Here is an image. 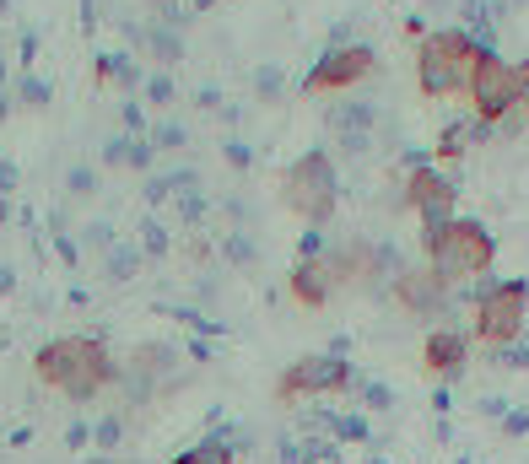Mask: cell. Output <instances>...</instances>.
<instances>
[{
  "instance_id": "6da1fadb",
  "label": "cell",
  "mask_w": 529,
  "mask_h": 464,
  "mask_svg": "<svg viewBox=\"0 0 529 464\" xmlns=\"http://www.w3.org/2000/svg\"><path fill=\"white\" fill-rule=\"evenodd\" d=\"M38 378L54 384L65 400H97V395L119 378V368H114V357H108L103 341H92V335H65V341H49V346L38 351Z\"/></svg>"
},
{
  "instance_id": "7a4b0ae2",
  "label": "cell",
  "mask_w": 529,
  "mask_h": 464,
  "mask_svg": "<svg viewBox=\"0 0 529 464\" xmlns=\"http://www.w3.org/2000/svg\"><path fill=\"white\" fill-rule=\"evenodd\" d=\"M492 259H497V238H492L481 222L454 216L449 227L427 232V270H433L443 287L470 281V276H487V270H492Z\"/></svg>"
},
{
  "instance_id": "3957f363",
  "label": "cell",
  "mask_w": 529,
  "mask_h": 464,
  "mask_svg": "<svg viewBox=\"0 0 529 464\" xmlns=\"http://www.w3.org/2000/svg\"><path fill=\"white\" fill-rule=\"evenodd\" d=\"M481 49L460 32V27H443V32H427L422 38V54H416V81L427 97H454L470 86V70H476Z\"/></svg>"
},
{
  "instance_id": "277c9868",
  "label": "cell",
  "mask_w": 529,
  "mask_h": 464,
  "mask_svg": "<svg viewBox=\"0 0 529 464\" xmlns=\"http://www.w3.org/2000/svg\"><path fill=\"white\" fill-rule=\"evenodd\" d=\"M524 319H529V281H492L487 297L476 303V341L487 351H497V346L524 335Z\"/></svg>"
},
{
  "instance_id": "5b68a950",
  "label": "cell",
  "mask_w": 529,
  "mask_h": 464,
  "mask_svg": "<svg viewBox=\"0 0 529 464\" xmlns=\"http://www.w3.org/2000/svg\"><path fill=\"white\" fill-rule=\"evenodd\" d=\"M470 103H476V119H487V124H497L514 103H524V86H519V65L514 59H503L497 49H481V59H476V70H470Z\"/></svg>"
},
{
  "instance_id": "8992f818",
  "label": "cell",
  "mask_w": 529,
  "mask_h": 464,
  "mask_svg": "<svg viewBox=\"0 0 529 464\" xmlns=\"http://www.w3.org/2000/svg\"><path fill=\"white\" fill-rule=\"evenodd\" d=\"M287 205L297 216H308L314 227L335 211V162L324 151H308L287 168Z\"/></svg>"
},
{
  "instance_id": "52a82bcc",
  "label": "cell",
  "mask_w": 529,
  "mask_h": 464,
  "mask_svg": "<svg viewBox=\"0 0 529 464\" xmlns=\"http://www.w3.org/2000/svg\"><path fill=\"white\" fill-rule=\"evenodd\" d=\"M351 384H357L351 362H346V357H335V351H319V357L292 362V368L281 373L276 395H281V400H319V395H346Z\"/></svg>"
},
{
  "instance_id": "ba28073f",
  "label": "cell",
  "mask_w": 529,
  "mask_h": 464,
  "mask_svg": "<svg viewBox=\"0 0 529 464\" xmlns=\"http://www.w3.org/2000/svg\"><path fill=\"white\" fill-rule=\"evenodd\" d=\"M406 205L422 216L427 232L449 227V222H454V178L438 173V168H416V173L406 178Z\"/></svg>"
},
{
  "instance_id": "9c48e42d",
  "label": "cell",
  "mask_w": 529,
  "mask_h": 464,
  "mask_svg": "<svg viewBox=\"0 0 529 464\" xmlns=\"http://www.w3.org/2000/svg\"><path fill=\"white\" fill-rule=\"evenodd\" d=\"M373 70V49L368 43H346V49H330L314 70H308V92H341V86H351V81H362Z\"/></svg>"
},
{
  "instance_id": "30bf717a",
  "label": "cell",
  "mask_w": 529,
  "mask_h": 464,
  "mask_svg": "<svg viewBox=\"0 0 529 464\" xmlns=\"http://www.w3.org/2000/svg\"><path fill=\"white\" fill-rule=\"evenodd\" d=\"M422 362H427V373H438V378H460L465 373V362H470V335L465 330H454V324H443V330H433L427 335V346H422Z\"/></svg>"
},
{
  "instance_id": "8fae6325",
  "label": "cell",
  "mask_w": 529,
  "mask_h": 464,
  "mask_svg": "<svg viewBox=\"0 0 529 464\" xmlns=\"http://www.w3.org/2000/svg\"><path fill=\"white\" fill-rule=\"evenodd\" d=\"M395 297L411 308V314H422V319H438L443 308H449V287L433 276V270H400V281H395Z\"/></svg>"
},
{
  "instance_id": "7c38bea8",
  "label": "cell",
  "mask_w": 529,
  "mask_h": 464,
  "mask_svg": "<svg viewBox=\"0 0 529 464\" xmlns=\"http://www.w3.org/2000/svg\"><path fill=\"white\" fill-rule=\"evenodd\" d=\"M335 287H341V270H335L330 254H324V259H303V265L292 270V297H297L303 308H324V303L335 297Z\"/></svg>"
},
{
  "instance_id": "4fadbf2b",
  "label": "cell",
  "mask_w": 529,
  "mask_h": 464,
  "mask_svg": "<svg viewBox=\"0 0 529 464\" xmlns=\"http://www.w3.org/2000/svg\"><path fill=\"white\" fill-rule=\"evenodd\" d=\"M173 464H233V449H222L216 438H200L195 449H184Z\"/></svg>"
},
{
  "instance_id": "5bb4252c",
  "label": "cell",
  "mask_w": 529,
  "mask_h": 464,
  "mask_svg": "<svg viewBox=\"0 0 529 464\" xmlns=\"http://www.w3.org/2000/svg\"><path fill=\"white\" fill-rule=\"evenodd\" d=\"M351 389H357V400H362L368 411H389V405H395V389H389V384H379V378H357Z\"/></svg>"
},
{
  "instance_id": "9a60e30c",
  "label": "cell",
  "mask_w": 529,
  "mask_h": 464,
  "mask_svg": "<svg viewBox=\"0 0 529 464\" xmlns=\"http://www.w3.org/2000/svg\"><path fill=\"white\" fill-rule=\"evenodd\" d=\"M373 432H368V416H335V443H368Z\"/></svg>"
},
{
  "instance_id": "2e32d148",
  "label": "cell",
  "mask_w": 529,
  "mask_h": 464,
  "mask_svg": "<svg viewBox=\"0 0 529 464\" xmlns=\"http://www.w3.org/2000/svg\"><path fill=\"white\" fill-rule=\"evenodd\" d=\"M492 362H497V368H529V335L508 341V346H497V351H492Z\"/></svg>"
},
{
  "instance_id": "e0dca14e",
  "label": "cell",
  "mask_w": 529,
  "mask_h": 464,
  "mask_svg": "<svg viewBox=\"0 0 529 464\" xmlns=\"http://www.w3.org/2000/svg\"><path fill=\"white\" fill-rule=\"evenodd\" d=\"M135 265H141V254H135V249H114V254H108V281H130V276H135Z\"/></svg>"
},
{
  "instance_id": "ac0fdd59",
  "label": "cell",
  "mask_w": 529,
  "mask_h": 464,
  "mask_svg": "<svg viewBox=\"0 0 529 464\" xmlns=\"http://www.w3.org/2000/svg\"><path fill=\"white\" fill-rule=\"evenodd\" d=\"M119 438H124V422H119V416H103V422L92 427V443H97L103 454H108V449H119Z\"/></svg>"
},
{
  "instance_id": "d6986e66",
  "label": "cell",
  "mask_w": 529,
  "mask_h": 464,
  "mask_svg": "<svg viewBox=\"0 0 529 464\" xmlns=\"http://www.w3.org/2000/svg\"><path fill=\"white\" fill-rule=\"evenodd\" d=\"M222 249H227V259H233V265H249V259H254V243H249L243 232H233V238H227Z\"/></svg>"
},
{
  "instance_id": "ffe728a7",
  "label": "cell",
  "mask_w": 529,
  "mask_h": 464,
  "mask_svg": "<svg viewBox=\"0 0 529 464\" xmlns=\"http://www.w3.org/2000/svg\"><path fill=\"white\" fill-rule=\"evenodd\" d=\"M503 432H508V438H524V432H529V405H524V411H508V416H503Z\"/></svg>"
},
{
  "instance_id": "44dd1931",
  "label": "cell",
  "mask_w": 529,
  "mask_h": 464,
  "mask_svg": "<svg viewBox=\"0 0 529 464\" xmlns=\"http://www.w3.org/2000/svg\"><path fill=\"white\" fill-rule=\"evenodd\" d=\"M146 97H151V103H168V97H173V81H168V76H146Z\"/></svg>"
},
{
  "instance_id": "7402d4cb",
  "label": "cell",
  "mask_w": 529,
  "mask_h": 464,
  "mask_svg": "<svg viewBox=\"0 0 529 464\" xmlns=\"http://www.w3.org/2000/svg\"><path fill=\"white\" fill-rule=\"evenodd\" d=\"M151 141H157L162 151H173V146H184V130H178V124H157V135H151Z\"/></svg>"
},
{
  "instance_id": "603a6c76",
  "label": "cell",
  "mask_w": 529,
  "mask_h": 464,
  "mask_svg": "<svg viewBox=\"0 0 529 464\" xmlns=\"http://www.w3.org/2000/svg\"><path fill=\"white\" fill-rule=\"evenodd\" d=\"M254 86H260L265 97H270V92H281V70H270V65H265V70L254 76Z\"/></svg>"
},
{
  "instance_id": "cb8c5ba5",
  "label": "cell",
  "mask_w": 529,
  "mask_h": 464,
  "mask_svg": "<svg viewBox=\"0 0 529 464\" xmlns=\"http://www.w3.org/2000/svg\"><path fill=\"white\" fill-rule=\"evenodd\" d=\"M162 249H168V232L157 222H146V254H162Z\"/></svg>"
},
{
  "instance_id": "d4e9b609",
  "label": "cell",
  "mask_w": 529,
  "mask_h": 464,
  "mask_svg": "<svg viewBox=\"0 0 529 464\" xmlns=\"http://www.w3.org/2000/svg\"><path fill=\"white\" fill-rule=\"evenodd\" d=\"M481 416H487V422H503V416H508V400H503V395L481 400Z\"/></svg>"
},
{
  "instance_id": "484cf974",
  "label": "cell",
  "mask_w": 529,
  "mask_h": 464,
  "mask_svg": "<svg viewBox=\"0 0 529 464\" xmlns=\"http://www.w3.org/2000/svg\"><path fill=\"white\" fill-rule=\"evenodd\" d=\"M65 443H70V449H87V443H92V427H87V422H70Z\"/></svg>"
},
{
  "instance_id": "4316f807",
  "label": "cell",
  "mask_w": 529,
  "mask_h": 464,
  "mask_svg": "<svg viewBox=\"0 0 529 464\" xmlns=\"http://www.w3.org/2000/svg\"><path fill=\"white\" fill-rule=\"evenodd\" d=\"M92 184H97L92 168H76V173H70V189H76V195H92Z\"/></svg>"
},
{
  "instance_id": "83f0119b",
  "label": "cell",
  "mask_w": 529,
  "mask_h": 464,
  "mask_svg": "<svg viewBox=\"0 0 529 464\" xmlns=\"http://www.w3.org/2000/svg\"><path fill=\"white\" fill-rule=\"evenodd\" d=\"M227 162H233V168H249V146H243V141H227Z\"/></svg>"
},
{
  "instance_id": "f1b7e54d",
  "label": "cell",
  "mask_w": 529,
  "mask_h": 464,
  "mask_svg": "<svg viewBox=\"0 0 529 464\" xmlns=\"http://www.w3.org/2000/svg\"><path fill=\"white\" fill-rule=\"evenodd\" d=\"M519 86H524V97H529V65H519Z\"/></svg>"
},
{
  "instance_id": "f546056e",
  "label": "cell",
  "mask_w": 529,
  "mask_h": 464,
  "mask_svg": "<svg viewBox=\"0 0 529 464\" xmlns=\"http://www.w3.org/2000/svg\"><path fill=\"white\" fill-rule=\"evenodd\" d=\"M368 464H389V459H368Z\"/></svg>"
},
{
  "instance_id": "4dcf8cb0",
  "label": "cell",
  "mask_w": 529,
  "mask_h": 464,
  "mask_svg": "<svg viewBox=\"0 0 529 464\" xmlns=\"http://www.w3.org/2000/svg\"><path fill=\"white\" fill-rule=\"evenodd\" d=\"M519 5H524V0H519Z\"/></svg>"
}]
</instances>
